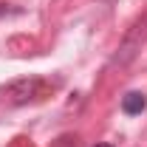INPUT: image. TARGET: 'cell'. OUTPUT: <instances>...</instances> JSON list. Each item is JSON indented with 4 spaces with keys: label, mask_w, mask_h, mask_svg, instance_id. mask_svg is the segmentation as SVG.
Here are the masks:
<instances>
[{
    "label": "cell",
    "mask_w": 147,
    "mask_h": 147,
    "mask_svg": "<svg viewBox=\"0 0 147 147\" xmlns=\"http://www.w3.org/2000/svg\"><path fill=\"white\" fill-rule=\"evenodd\" d=\"M3 14H11V9H9L6 3H0V17H3Z\"/></svg>",
    "instance_id": "3"
},
{
    "label": "cell",
    "mask_w": 147,
    "mask_h": 147,
    "mask_svg": "<svg viewBox=\"0 0 147 147\" xmlns=\"http://www.w3.org/2000/svg\"><path fill=\"white\" fill-rule=\"evenodd\" d=\"M147 108V96L139 91H130L122 96V110L127 113V116H136V113H142V110Z\"/></svg>",
    "instance_id": "2"
},
{
    "label": "cell",
    "mask_w": 147,
    "mask_h": 147,
    "mask_svg": "<svg viewBox=\"0 0 147 147\" xmlns=\"http://www.w3.org/2000/svg\"><path fill=\"white\" fill-rule=\"evenodd\" d=\"M96 147H113V144H96Z\"/></svg>",
    "instance_id": "4"
},
{
    "label": "cell",
    "mask_w": 147,
    "mask_h": 147,
    "mask_svg": "<svg viewBox=\"0 0 147 147\" xmlns=\"http://www.w3.org/2000/svg\"><path fill=\"white\" fill-rule=\"evenodd\" d=\"M57 88H59L57 79L51 82L45 76H20V79H11V82L0 85V102L11 105V108H20V105H31V102L48 99Z\"/></svg>",
    "instance_id": "1"
}]
</instances>
